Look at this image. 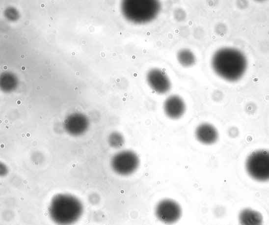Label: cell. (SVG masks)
<instances>
[{
  "instance_id": "6da1fadb",
  "label": "cell",
  "mask_w": 269,
  "mask_h": 225,
  "mask_svg": "<svg viewBox=\"0 0 269 225\" xmlns=\"http://www.w3.org/2000/svg\"><path fill=\"white\" fill-rule=\"evenodd\" d=\"M83 213V206L77 198L58 195L52 200L49 208L51 219L58 225H71L78 222Z\"/></svg>"
},
{
  "instance_id": "7a4b0ae2",
  "label": "cell",
  "mask_w": 269,
  "mask_h": 225,
  "mask_svg": "<svg viewBox=\"0 0 269 225\" xmlns=\"http://www.w3.org/2000/svg\"><path fill=\"white\" fill-rule=\"evenodd\" d=\"M123 10L124 16L131 23L145 25L158 18L161 5L155 0H130L124 2Z\"/></svg>"
},
{
  "instance_id": "3957f363",
  "label": "cell",
  "mask_w": 269,
  "mask_h": 225,
  "mask_svg": "<svg viewBox=\"0 0 269 225\" xmlns=\"http://www.w3.org/2000/svg\"><path fill=\"white\" fill-rule=\"evenodd\" d=\"M245 168L250 177L260 182L269 181V151L259 149L246 158Z\"/></svg>"
},
{
  "instance_id": "277c9868",
  "label": "cell",
  "mask_w": 269,
  "mask_h": 225,
  "mask_svg": "<svg viewBox=\"0 0 269 225\" xmlns=\"http://www.w3.org/2000/svg\"><path fill=\"white\" fill-rule=\"evenodd\" d=\"M140 161L136 153L132 151H124L119 153L112 161V168L119 175H130L139 167Z\"/></svg>"
},
{
  "instance_id": "5b68a950",
  "label": "cell",
  "mask_w": 269,
  "mask_h": 225,
  "mask_svg": "<svg viewBox=\"0 0 269 225\" xmlns=\"http://www.w3.org/2000/svg\"><path fill=\"white\" fill-rule=\"evenodd\" d=\"M155 214L161 222L171 225L180 220L182 215V209L181 206L175 200L165 199L161 201L157 205Z\"/></svg>"
},
{
  "instance_id": "8992f818",
  "label": "cell",
  "mask_w": 269,
  "mask_h": 225,
  "mask_svg": "<svg viewBox=\"0 0 269 225\" xmlns=\"http://www.w3.org/2000/svg\"><path fill=\"white\" fill-rule=\"evenodd\" d=\"M149 86L154 91L160 94H165L170 91L171 81L165 72L158 68L149 70L146 75Z\"/></svg>"
},
{
  "instance_id": "52a82bcc",
  "label": "cell",
  "mask_w": 269,
  "mask_h": 225,
  "mask_svg": "<svg viewBox=\"0 0 269 225\" xmlns=\"http://www.w3.org/2000/svg\"><path fill=\"white\" fill-rule=\"evenodd\" d=\"M163 110L170 118L176 119L183 116L186 111V104L183 99L178 95L168 97L163 104Z\"/></svg>"
},
{
  "instance_id": "ba28073f",
  "label": "cell",
  "mask_w": 269,
  "mask_h": 225,
  "mask_svg": "<svg viewBox=\"0 0 269 225\" xmlns=\"http://www.w3.org/2000/svg\"><path fill=\"white\" fill-rule=\"evenodd\" d=\"M196 138L201 143L205 145H212L219 139L218 130L213 125L203 123L199 125L196 130Z\"/></svg>"
},
{
  "instance_id": "9c48e42d",
  "label": "cell",
  "mask_w": 269,
  "mask_h": 225,
  "mask_svg": "<svg viewBox=\"0 0 269 225\" xmlns=\"http://www.w3.org/2000/svg\"><path fill=\"white\" fill-rule=\"evenodd\" d=\"M239 221L241 225H263V217L255 210L245 208L239 214Z\"/></svg>"
},
{
  "instance_id": "30bf717a",
  "label": "cell",
  "mask_w": 269,
  "mask_h": 225,
  "mask_svg": "<svg viewBox=\"0 0 269 225\" xmlns=\"http://www.w3.org/2000/svg\"><path fill=\"white\" fill-rule=\"evenodd\" d=\"M177 59L179 63L185 67H191L195 65L196 62L195 55L188 49L179 50L177 54Z\"/></svg>"
},
{
  "instance_id": "8fae6325",
  "label": "cell",
  "mask_w": 269,
  "mask_h": 225,
  "mask_svg": "<svg viewBox=\"0 0 269 225\" xmlns=\"http://www.w3.org/2000/svg\"><path fill=\"white\" fill-rule=\"evenodd\" d=\"M112 141H113V144L116 147H120L123 146L124 142V139L121 134L115 133L113 135V138H112Z\"/></svg>"
},
{
  "instance_id": "7c38bea8",
  "label": "cell",
  "mask_w": 269,
  "mask_h": 225,
  "mask_svg": "<svg viewBox=\"0 0 269 225\" xmlns=\"http://www.w3.org/2000/svg\"><path fill=\"white\" fill-rule=\"evenodd\" d=\"M186 14L185 11L181 9H178L174 13V17L178 21H181L185 19Z\"/></svg>"
},
{
  "instance_id": "4fadbf2b",
  "label": "cell",
  "mask_w": 269,
  "mask_h": 225,
  "mask_svg": "<svg viewBox=\"0 0 269 225\" xmlns=\"http://www.w3.org/2000/svg\"><path fill=\"white\" fill-rule=\"evenodd\" d=\"M21 57L22 58H25V56L24 55H22V56H21Z\"/></svg>"
},
{
  "instance_id": "5bb4252c",
  "label": "cell",
  "mask_w": 269,
  "mask_h": 225,
  "mask_svg": "<svg viewBox=\"0 0 269 225\" xmlns=\"http://www.w3.org/2000/svg\"><path fill=\"white\" fill-rule=\"evenodd\" d=\"M22 70H26V67H25L24 66L22 67Z\"/></svg>"
},
{
  "instance_id": "9a60e30c",
  "label": "cell",
  "mask_w": 269,
  "mask_h": 225,
  "mask_svg": "<svg viewBox=\"0 0 269 225\" xmlns=\"http://www.w3.org/2000/svg\"><path fill=\"white\" fill-rule=\"evenodd\" d=\"M41 7H43V8H44V4H41Z\"/></svg>"
},
{
  "instance_id": "2e32d148",
  "label": "cell",
  "mask_w": 269,
  "mask_h": 225,
  "mask_svg": "<svg viewBox=\"0 0 269 225\" xmlns=\"http://www.w3.org/2000/svg\"><path fill=\"white\" fill-rule=\"evenodd\" d=\"M83 44H84V43L85 44V43H86V42H85V41H83Z\"/></svg>"
}]
</instances>
